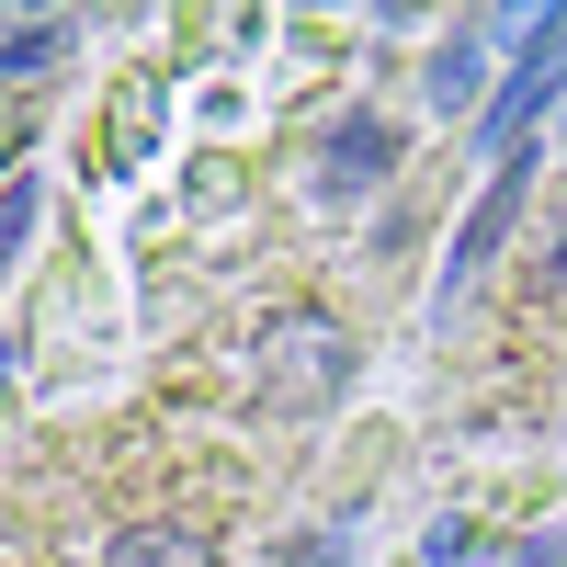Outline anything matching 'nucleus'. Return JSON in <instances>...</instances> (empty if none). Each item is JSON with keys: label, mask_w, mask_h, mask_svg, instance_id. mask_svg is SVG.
<instances>
[{"label": "nucleus", "mask_w": 567, "mask_h": 567, "mask_svg": "<svg viewBox=\"0 0 567 567\" xmlns=\"http://www.w3.org/2000/svg\"><path fill=\"white\" fill-rule=\"evenodd\" d=\"M352 329L329 318V307H272L261 318V341H250V398L272 420H318V409H341L352 398Z\"/></svg>", "instance_id": "f257e3e1"}, {"label": "nucleus", "mask_w": 567, "mask_h": 567, "mask_svg": "<svg viewBox=\"0 0 567 567\" xmlns=\"http://www.w3.org/2000/svg\"><path fill=\"white\" fill-rule=\"evenodd\" d=\"M386 159H398V136L374 125V114L329 125V148H318V194H374V182H386Z\"/></svg>", "instance_id": "f03ea898"}, {"label": "nucleus", "mask_w": 567, "mask_h": 567, "mask_svg": "<svg viewBox=\"0 0 567 567\" xmlns=\"http://www.w3.org/2000/svg\"><path fill=\"white\" fill-rule=\"evenodd\" d=\"M114 567H216V534H194V523H125Z\"/></svg>", "instance_id": "7ed1b4c3"}, {"label": "nucleus", "mask_w": 567, "mask_h": 567, "mask_svg": "<svg viewBox=\"0 0 567 567\" xmlns=\"http://www.w3.org/2000/svg\"><path fill=\"white\" fill-rule=\"evenodd\" d=\"M58 34H69L58 12H0V58H12V80H34L45 58H58Z\"/></svg>", "instance_id": "20e7f679"}, {"label": "nucleus", "mask_w": 567, "mask_h": 567, "mask_svg": "<svg viewBox=\"0 0 567 567\" xmlns=\"http://www.w3.org/2000/svg\"><path fill=\"white\" fill-rule=\"evenodd\" d=\"M511 205H523V171H499V194H488L477 216H465V261H488V250H499V227H511Z\"/></svg>", "instance_id": "39448f33"}, {"label": "nucleus", "mask_w": 567, "mask_h": 567, "mask_svg": "<svg viewBox=\"0 0 567 567\" xmlns=\"http://www.w3.org/2000/svg\"><path fill=\"white\" fill-rule=\"evenodd\" d=\"M523 296H534V307H567V216H556V239L523 261Z\"/></svg>", "instance_id": "423d86ee"}, {"label": "nucleus", "mask_w": 567, "mask_h": 567, "mask_svg": "<svg viewBox=\"0 0 567 567\" xmlns=\"http://www.w3.org/2000/svg\"><path fill=\"white\" fill-rule=\"evenodd\" d=\"M523 567H545V556H523Z\"/></svg>", "instance_id": "0eeeda50"}]
</instances>
